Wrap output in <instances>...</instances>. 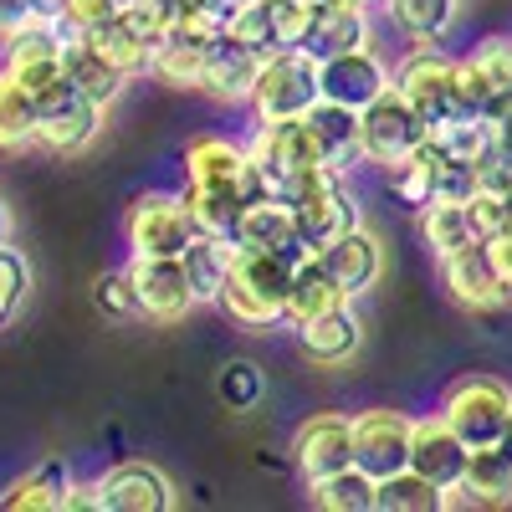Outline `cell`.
Returning <instances> with one entry per match:
<instances>
[{
	"mask_svg": "<svg viewBox=\"0 0 512 512\" xmlns=\"http://www.w3.org/2000/svg\"><path fill=\"white\" fill-rule=\"evenodd\" d=\"M303 262H292L282 251H236V267L221 287V313L236 328L267 333L287 323V292H292V272Z\"/></svg>",
	"mask_w": 512,
	"mask_h": 512,
	"instance_id": "6da1fadb",
	"label": "cell"
},
{
	"mask_svg": "<svg viewBox=\"0 0 512 512\" xmlns=\"http://www.w3.org/2000/svg\"><path fill=\"white\" fill-rule=\"evenodd\" d=\"M318 98H323L318 62L303 47H282L256 67L246 108H251V123H292V118H308Z\"/></svg>",
	"mask_w": 512,
	"mask_h": 512,
	"instance_id": "7a4b0ae2",
	"label": "cell"
},
{
	"mask_svg": "<svg viewBox=\"0 0 512 512\" xmlns=\"http://www.w3.org/2000/svg\"><path fill=\"white\" fill-rule=\"evenodd\" d=\"M507 415H512V390L502 379H492V374H461L456 384H446V395H441V420L472 451H487V446L502 441Z\"/></svg>",
	"mask_w": 512,
	"mask_h": 512,
	"instance_id": "3957f363",
	"label": "cell"
},
{
	"mask_svg": "<svg viewBox=\"0 0 512 512\" xmlns=\"http://www.w3.org/2000/svg\"><path fill=\"white\" fill-rule=\"evenodd\" d=\"M395 88L405 93V103L425 118V128H446L451 118H461V93H456V57H446L436 41H420L395 62Z\"/></svg>",
	"mask_w": 512,
	"mask_h": 512,
	"instance_id": "277c9868",
	"label": "cell"
},
{
	"mask_svg": "<svg viewBox=\"0 0 512 512\" xmlns=\"http://www.w3.org/2000/svg\"><path fill=\"white\" fill-rule=\"evenodd\" d=\"M67 31L57 21H26L21 31H11L6 41H0V67H6L21 88L41 103V98H52L57 88H67Z\"/></svg>",
	"mask_w": 512,
	"mask_h": 512,
	"instance_id": "5b68a950",
	"label": "cell"
},
{
	"mask_svg": "<svg viewBox=\"0 0 512 512\" xmlns=\"http://www.w3.org/2000/svg\"><path fill=\"white\" fill-rule=\"evenodd\" d=\"M123 236L134 256H185V246L200 236L185 195L175 190H144L123 210Z\"/></svg>",
	"mask_w": 512,
	"mask_h": 512,
	"instance_id": "8992f818",
	"label": "cell"
},
{
	"mask_svg": "<svg viewBox=\"0 0 512 512\" xmlns=\"http://www.w3.org/2000/svg\"><path fill=\"white\" fill-rule=\"evenodd\" d=\"M359 139H364V164L369 169H390V164H400L405 154H415L425 139H431V128H425V118L405 103L400 88H390L359 113Z\"/></svg>",
	"mask_w": 512,
	"mask_h": 512,
	"instance_id": "52a82bcc",
	"label": "cell"
},
{
	"mask_svg": "<svg viewBox=\"0 0 512 512\" xmlns=\"http://www.w3.org/2000/svg\"><path fill=\"white\" fill-rule=\"evenodd\" d=\"M36 108H41L36 113V149L41 154H57V159L88 149L98 139V128H103V113H108L103 103L82 98L72 82H67V88H57L52 98H41Z\"/></svg>",
	"mask_w": 512,
	"mask_h": 512,
	"instance_id": "ba28073f",
	"label": "cell"
},
{
	"mask_svg": "<svg viewBox=\"0 0 512 512\" xmlns=\"http://www.w3.org/2000/svg\"><path fill=\"white\" fill-rule=\"evenodd\" d=\"M292 466L303 472V482H318V477H333V472H344V466H354V415L318 410L308 420H297Z\"/></svg>",
	"mask_w": 512,
	"mask_h": 512,
	"instance_id": "9c48e42d",
	"label": "cell"
},
{
	"mask_svg": "<svg viewBox=\"0 0 512 512\" xmlns=\"http://www.w3.org/2000/svg\"><path fill=\"white\" fill-rule=\"evenodd\" d=\"M410 441H415V420L400 415V410H359L354 415V466H364V472L374 482L395 477L410 466Z\"/></svg>",
	"mask_w": 512,
	"mask_h": 512,
	"instance_id": "30bf717a",
	"label": "cell"
},
{
	"mask_svg": "<svg viewBox=\"0 0 512 512\" xmlns=\"http://www.w3.org/2000/svg\"><path fill=\"white\" fill-rule=\"evenodd\" d=\"M292 226H297V236H303L313 251H323L328 241H338L344 231L364 226V205H359V195L349 190L344 175H328L323 185H313L308 195L292 200Z\"/></svg>",
	"mask_w": 512,
	"mask_h": 512,
	"instance_id": "8fae6325",
	"label": "cell"
},
{
	"mask_svg": "<svg viewBox=\"0 0 512 512\" xmlns=\"http://www.w3.org/2000/svg\"><path fill=\"white\" fill-rule=\"evenodd\" d=\"M128 277H134V292H139V313L154 323H180L200 308L180 256H134Z\"/></svg>",
	"mask_w": 512,
	"mask_h": 512,
	"instance_id": "7c38bea8",
	"label": "cell"
},
{
	"mask_svg": "<svg viewBox=\"0 0 512 512\" xmlns=\"http://www.w3.org/2000/svg\"><path fill=\"white\" fill-rule=\"evenodd\" d=\"M318 88H323L328 103H344V108L364 113L379 93L395 88V67L384 62L374 47H359V52H344V57L318 62Z\"/></svg>",
	"mask_w": 512,
	"mask_h": 512,
	"instance_id": "4fadbf2b",
	"label": "cell"
},
{
	"mask_svg": "<svg viewBox=\"0 0 512 512\" xmlns=\"http://www.w3.org/2000/svg\"><path fill=\"white\" fill-rule=\"evenodd\" d=\"M441 282L451 292V303H461L466 313H492V308H507L512 292L492 262V251L477 241V246H461L451 256H441Z\"/></svg>",
	"mask_w": 512,
	"mask_h": 512,
	"instance_id": "5bb4252c",
	"label": "cell"
},
{
	"mask_svg": "<svg viewBox=\"0 0 512 512\" xmlns=\"http://www.w3.org/2000/svg\"><path fill=\"white\" fill-rule=\"evenodd\" d=\"M98 512H169L175 507V487L159 466L149 461H118L93 482Z\"/></svg>",
	"mask_w": 512,
	"mask_h": 512,
	"instance_id": "9a60e30c",
	"label": "cell"
},
{
	"mask_svg": "<svg viewBox=\"0 0 512 512\" xmlns=\"http://www.w3.org/2000/svg\"><path fill=\"white\" fill-rule=\"evenodd\" d=\"M466 461H472V446H466V441L451 431V425L441 420V410H436V415H425V420H415L410 472H420L425 482H436V487L456 492L461 477H466Z\"/></svg>",
	"mask_w": 512,
	"mask_h": 512,
	"instance_id": "2e32d148",
	"label": "cell"
},
{
	"mask_svg": "<svg viewBox=\"0 0 512 512\" xmlns=\"http://www.w3.org/2000/svg\"><path fill=\"white\" fill-rule=\"evenodd\" d=\"M231 241H236V251H282L292 262H308L313 256V246L292 226V205H282V200H246Z\"/></svg>",
	"mask_w": 512,
	"mask_h": 512,
	"instance_id": "e0dca14e",
	"label": "cell"
},
{
	"mask_svg": "<svg viewBox=\"0 0 512 512\" xmlns=\"http://www.w3.org/2000/svg\"><path fill=\"white\" fill-rule=\"evenodd\" d=\"M297 349H303L313 364H323V369H338V364L359 359V349H364V323H359L354 303L328 308V313H318V318H308V323H297Z\"/></svg>",
	"mask_w": 512,
	"mask_h": 512,
	"instance_id": "ac0fdd59",
	"label": "cell"
},
{
	"mask_svg": "<svg viewBox=\"0 0 512 512\" xmlns=\"http://www.w3.org/2000/svg\"><path fill=\"white\" fill-rule=\"evenodd\" d=\"M318 262L333 272V282L344 287L349 297H364L369 287H379V272H384V246L369 226H354L338 241H328L318 251Z\"/></svg>",
	"mask_w": 512,
	"mask_h": 512,
	"instance_id": "d6986e66",
	"label": "cell"
},
{
	"mask_svg": "<svg viewBox=\"0 0 512 512\" xmlns=\"http://www.w3.org/2000/svg\"><path fill=\"white\" fill-rule=\"evenodd\" d=\"M308 128H313V139L323 149V164L333 169V175H354V169L364 164V139H359V113L344 108V103H328L318 98L313 113H308Z\"/></svg>",
	"mask_w": 512,
	"mask_h": 512,
	"instance_id": "ffe728a7",
	"label": "cell"
},
{
	"mask_svg": "<svg viewBox=\"0 0 512 512\" xmlns=\"http://www.w3.org/2000/svg\"><path fill=\"white\" fill-rule=\"evenodd\" d=\"M256 67H262V57H256L251 47H241L236 36L221 31L216 41H210L200 93H210L216 103H246L251 98V82H256Z\"/></svg>",
	"mask_w": 512,
	"mask_h": 512,
	"instance_id": "44dd1931",
	"label": "cell"
},
{
	"mask_svg": "<svg viewBox=\"0 0 512 512\" xmlns=\"http://www.w3.org/2000/svg\"><path fill=\"white\" fill-rule=\"evenodd\" d=\"M379 180H384V190H390V200L395 205H405V210H420L425 205H436V195H441V149L425 139L415 154H405L400 164H390V169H379Z\"/></svg>",
	"mask_w": 512,
	"mask_h": 512,
	"instance_id": "7402d4cb",
	"label": "cell"
},
{
	"mask_svg": "<svg viewBox=\"0 0 512 512\" xmlns=\"http://www.w3.org/2000/svg\"><path fill=\"white\" fill-rule=\"evenodd\" d=\"M62 62H67V82L82 93V98H93V103H103V108H113L118 98H123V88L134 77H123L88 36H67V52H62Z\"/></svg>",
	"mask_w": 512,
	"mask_h": 512,
	"instance_id": "603a6c76",
	"label": "cell"
},
{
	"mask_svg": "<svg viewBox=\"0 0 512 512\" xmlns=\"http://www.w3.org/2000/svg\"><path fill=\"white\" fill-rule=\"evenodd\" d=\"M246 180V144L226 134H200L185 144V185H236Z\"/></svg>",
	"mask_w": 512,
	"mask_h": 512,
	"instance_id": "cb8c5ba5",
	"label": "cell"
},
{
	"mask_svg": "<svg viewBox=\"0 0 512 512\" xmlns=\"http://www.w3.org/2000/svg\"><path fill=\"white\" fill-rule=\"evenodd\" d=\"M369 36H374V21L369 11H349V6H323L308 41H303V52L313 62H328V57H344V52H359L369 47Z\"/></svg>",
	"mask_w": 512,
	"mask_h": 512,
	"instance_id": "d4e9b609",
	"label": "cell"
},
{
	"mask_svg": "<svg viewBox=\"0 0 512 512\" xmlns=\"http://www.w3.org/2000/svg\"><path fill=\"white\" fill-rule=\"evenodd\" d=\"M67 492H72L67 461H41L0 492V512H62Z\"/></svg>",
	"mask_w": 512,
	"mask_h": 512,
	"instance_id": "484cf974",
	"label": "cell"
},
{
	"mask_svg": "<svg viewBox=\"0 0 512 512\" xmlns=\"http://www.w3.org/2000/svg\"><path fill=\"white\" fill-rule=\"evenodd\" d=\"M205 57H210V41H195L185 31H169L154 47L149 77L164 82V88H175V93H195L205 82Z\"/></svg>",
	"mask_w": 512,
	"mask_h": 512,
	"instance_id": "4316f807",
	"label": "cell"
},
{
	"mask_svg": "<svg viewBox=\"0 0 512 512\" xmlns=\"http://www.w3.org/2000/svg\"><path fill=\"white\" fill-rule=\"evenodd\" d=\"M344 303H354V297L333 282V272L318 262V251H313L308 262L292 272V292H287V323L297 328V323H308V318H318V313H328V308H344Z\"/></svg>",
	"mask_w": 512,
	"mask_h": 512,
	"instance_id": "83f0119b",
	"label": "cell"
},
{
	"mask_svg": "<svg viewBox=\"0 0 512 512\" xmlns=\"http://www.w3.org/2000/svg\"><path fill=\"white\" fill-rule=\"evenodd\" d=\"M180 262H185V272H190V287H195L200 303H221V287H226V277H231V267H236V241L200 231V236L185 246Z\"/></svg>",
	"mask_w": 512,
	"mask_h": 512,
	"instance_id": "f1b7e54d",
	"label": "cell"
},
{
	"mask_svg": "<svg viewBox=\"0 0 512 512\" xmlns=\"http://www.w3.org/2000/svg\"><path fill=\"white\" fill-rule=\"evenodd\" d=\"M384 16L410 47H420V41H441L456 26L461 0H384Z\"/></svg>",
	"mask_w": 512,
	"mask_h": 512,
	"instance_id": "f546056e",
	"label": "cell"
},
{
	"mask_svg": "<svg viewBox=\"0 0 512 512\" xmlns=\"http://www.w3.org/2000/svg\"><path fill=\"white\" fill-rule=\"evenodd\" d=\"M180 195H185L190 216L205 236H226V241L236 236L241 210H246V190H236V185H185Z\"/></svg>",
	"mask_w": 512,
	"mask_h": 512,
	"instance_id": "4dcf8cb0",
	"label": "cell"
},
{
	"mask_svg": "<svg viewBox=\"0 0 512 512\" xmlns=\"http://www.w3.org/2000/svg\"><path fill=\"white\" fill-rule=\"evenodd\" d=\"M308 497L328 512H379V482L364 466H344V472H333V477L308 482Z\"/></svg>",
	"mask_w": 512,
	"mask_h": 512,
	"instance_id": "1f68e13d",
	"label": "cell"
},
{
	"mask_svg": "<svg viewBox=\"0 0 512 512\" xmlns=\"http://www.w3.org/2000/svg\"><path fill=\"white\" fill-rule=\"evenodd\" d=\"M472 502L482 507H507L512 502V456L502 446H487V451H472V461H466V477L461 487Z\"/></svg>",
	"mask_w": 512,
	"mask_h": 512,
	"instance_id": "d6a6232c",
	"label": "cell"
},
{
	"mask_svg": "<svg viewBox=\"0 0 512 512\" xmlns=\"http://www.w3.org/2000/svg\"><path fill=\"white\" fill-rule=\"evenodd\" d=\"M36 98L21 88V82L0 67V149L16 154V149H36Z\"/></svg>",
	"mask_w": 512,
	"mask_h": 512,
	"instance_id": "836d02e7",
	"label": "cell"
},
{
	"mask_svg": "<svg viewBox=\"0 0 512 512\" xmlns=\"http://www.w3.org/2000/svg\"><path fill=\"white\" fill-rule=\"evenodd\" d=\"M88 41H93V47H98V52H103L123 77H144V72H149V62H154V47H149V41H144L134 26L123 21V11H118L108 26H98Z\"/></svg>",
	"mask_w": 512,
	"mask_h": 512,
	"instance_id": "e575fe53",
	"label": "cell"
},
{
	"mask_svg": "<svg viewBox=\"0 0 512 512\" xmlns=\"http://www.w3.org/2000/svg\"><path fill=\"white\" fill-rule=\"evenodd\" d=\"M420 236H425V246H431L436 262H441V256H451V251H461V246H477L472 221H466V205H456V200L425 205L420 210Z\"/></svg>",
	"mask_w": 512,
	"mask_h": 512,
	"instance_id": "d590c367",
	"label": "cell"
},
{
	"mask_svg": "<svg viewBox=\"0 0 512 512\" xmlns=\"http://www.w3.org/2000/svg\"><path fill=\"white\" fill-rule=\"evenodd\" d=\"M446 502H451V492L425 482L420 472H410V466L379 482V512H441Z\"/></svg>",
	"mask_w": 512,
	"mask_h": 512,
	"instance_id": "8d00e7d4",
	"label": "cell"
},
{
	"mask_svg": "<svg viewBox=\"0 0 512 512\" xmlns=\"http://www.w3.org/2000/svg\"><path fill=\"white\" fill-rule=\"evenodd\" d=\"M226 36H236L241 47H251L256 57H272L282 52V36H277V16H272V0H246L226 16Z\"/></svg>",
	"mask_w": 512,
	"mask_h": 512,
	"instance_id": "74e56055",
	"label": "cell"
},
{
	"mask_svg": "<svg viewBox=\"0 0 512 512\" xmlns=\"http://www.w3.org/2000/svg\"><path fill=\"white\" fill-rule=\"evenodd\" d=\"M262 395H267V379H262V369H256L251 359L221 364V374H216V400H221L226 410L246 415V410L262 405Z\"/></svg>",
	"mask_w": 512,
	"mask_h": 512,
	"instance_id": "f35d334b",
	"label": "cell"
},
{
	"mask_svg": "<svg viewBox=\"0 0 512 512\" xmlns=\"http://www.w3.org/2000/svg\"><path fill=\"white\" fill-rule=\"evenodd\" d=\"M93 308H98L108 323L144 318V313H139V292H134V277H128V267H118V272H103V277L93 282Z\"/></svg>",
	"mask_w": 512,
	"mask_h": 512,
	"instance_id": "ab89813d",
	"label": "cell"
},
{
	"mask_svg": "<svg viewBox=\"0 0 512 512\" xmlns=\"http://www.w3.org/2000/svg\"><path fill=\"white\" fill-rule=\"evenodd\" d=\"M26 292H31V267H26V256L6 241V246H0V328L21 313Z\"/></svg>",
	"mask_w": 512,
	"mask_h": 512,
	"instance_id": "60d3db41",
	"label": "cell"
},
{
	"mask_svg": "<svg viewBox=\"0 0 512 512\" xmlns=\"http://www.w3.org/2000/svg\"><path fill=\"white\" fill-rule=\"evenodd\" d=\"M466 221H472V236L487 246V241H497L512 226V200L497 195V190H477L472 200H466Z\"/></svg>",
	"mask_w": 512,
	"mask_h": 512,
	"instance_id": "b9f144b4",
	"label": "cell"
},
{
	"mask_svg": "<svg viewBox=\"0 0 512 512\" xmlns=\"http://www.w3.org/2000/svg\"><path fill=\"white\" fill-rule=\"evenodd\" d=\"M323 11V0H272V16H277V36H282V47H303L313 21Z\"/></svg>",
	"mask_w": 512,
	"mask_h": 512,
	"instance_id": "7bdbcfd3",
	"label": "cell"
},
{
	"mask_svg": "<svg viewBox=\"0 0 512 512\" xmlns=\"http://www.w3.org/2000/svg\"><path fill=\"white\" fill-rule=\"evenodd\" d=\"M477 190H482V164L456 159V154H441V195H436V200H456V205H466Z\"/></svg>",
	"mask_w": 512,
	"mask_h": 512,
	"instance_id": "ee69618b",
	"label": "cell"
},
{
	"mask_svg": "<svg viewBox=\"0 0 512 512\" xmlns=\"http://www.w3.org/2000/svg\"><path fill=\"white\" fill-rule=\"evenodd\" d=\"M118 11H123V0H67L62 31H67V36H93V31L108 26Z\"/></svg>",
	"mask_w": 512,
	"mask_h": 512,
	"instance_id": "f6af8a7d",
	"label": "cell"
},
{
	"mask_svg": "<svg viewBox=\"0 0 512 512\" xmlns=\"http://www.w3.org/2000/svg\"><path fill=\"white\" fill-rule=\"evenodd\" d=\"M31 21V0H0V41Z\"/></svg>",
	"mask_w": 512,
	"mask_h": 512,
	"instance_id": "bcb514c9",
	"label": "cell"
},
{
	"mask_svg": "<svg viewBox=\"0 0 512 512\" xmlns=\"http://www.w3.org/2000/svg\"><path fill=\"white\" fill-rule=\"evenodd\" d=\"M487 251H492V262H497V272H502L507 292H512V226H507L497 241H487Z\"/></svg>",
	"mask_w": 512,
	"mask_h": 512,
	"instance_id": "7dc6e473",
	"label": "cell"
},
{
	"mask_svg": "<svg viewBox=\"0 0 512 512\" xmlns=\"http://www.w3.org/2000/svg\"><path fill=\"white\" fill-rule=\"evenodd\" d=\"M62 512H98V492H93V487H77V482H72V492H67Z\"/></svg>",
	"mask_w": 512,
	"mask_h": 512,
	"instance_id": "c3c4849f",
	"label": "cell"
},
{
	"mask_svg": "<svg viewBox=\"0 0 512 512\" xmlns=\"http://www.w3.org/2000/svg\"><path fill=\"white\" fill-rule=\"evenodd\" d=\"M31 16H36V21H57V26H62L67 0H31Z\"/></svg>",
	"mask_w": 512,
	"mask_h": 512,
	"instance_id": "681fc988",
	"label": "cell"
},
{
	"mask_svg": "<svg viewBox=\"0 0 512 512\" xmlns=\"http://www.w3.org/2000/svg\"><path fill=\"white\" fill-rule=\"evenodd\" d=\"M6 241H11V205L0 200V246H6Z\"/></svg>",
	"mask_w": 512,
	"mask_h": 512,
	"instance_id": "f907efd6",
	"label": "cell"
},
{
	"mask_svg": "<svg viewBox=\"0 0 512 512\" xmlns=\"http://www.w3.org/2000/svg\"><path fill=\"white\" fill-rule=\"evenodd\" d=\"M323 6H349V11H369L374 0H323Z\"/></svg>",
	"mask_w": 512,
	"mask_h": 512,
	"instance_id": "816d5d0a",
	"label": "cell"
},
{
	"mask_svg": "<svg viewBox=\"0 0 512 512\" xmlns=\"http://www.w3.org/2000/svg\"><path fill=\"white\" fill-rule=\"evenodd\" d=\"M497 446H502V451L512 456V415H507V431H502V441H497Z\"/></svg>",
	"mask_w": 512,
	"mask_h": 512,
	"instance_id": "f5cc1de1",
	"label": "cell"
},
{
	"mask_svg": "<svg viewBox=\"0 0 512 512\" xmlns=\"http://www.w3.org/2000/svg\"><path fill=\"white\" fill-rule=\"evenodd\" d=\"M123 6H128V0H123Z\"/></svg>",
	"mask_w": 512,
	"mask_h": 512,
	"instance_id": "db71d44e",
	"label": "cell"
}]
</instances>
